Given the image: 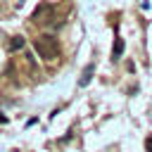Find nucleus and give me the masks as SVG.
Returning a JSON list of instances; mask_svg holds the SVG:
<instances>
[{
  "instance_id": "obj_1",
  "label": "nucleus",
  "mask_w": 152,
  "mask_h": 152,
  "mask_svg": "<svg viewBox=\"0 0 152 152\" xmlns=\"http://www.w3.org/2000/svg\"><path fill=\"white\" fill-rule=\"evenodd\" d=\"M33 48H36L38 57H43V59H55V57H59V40H57L55 36H50V33L38 36V38L33 40Z\"/></svg>"
},
{
  "instance_id": "obj_2",
  "label": "nucleus",
  "mask_w": 152,
  "mask_h": 152,
  "mask_svg": "<svg viewBox=\"0 0 152 152\" xmlns=\"http://www.w3.org/2000/svg\"><path fill=\"white\" fill-rule=\"evenodd\" d=\"M52 14H55V7L52 5H48V2H43V5H38L36 7V12H33V21H52Z\"/></svg>"
},
{
  "instance_id": "obj_3",
  "label": "nucleus",
  "mask_w": 152,
  "mask_h": 152,
  "mask_svg": "<svg viewBox=\"0 0 152 152\" xmlns=\"http://www.w3.org/2000/svg\"><path fill=\"white\" fill-rule=\"evenodd\" d=\"M93 71H95V64H88L86 71H83V76H81V81H78V86H88L90 78H93Z\"/></svg>"
},
{
  "instance_id": "obj_4",
  "label": "nucleus",
  "mask_w": 152,
  "mask_h": 152,
  "mask_svg": "<svg viewBox=\"0 0 152 152\" xmlns=\"http://www.w3.org/2000/svg\"><path fill=\"white\" fill-rule=\"evenodd\" d=\"M24 45H26V40H24L21 36H14V38L10 40V52H17V50H21Z\"/></svg>"
},
{
  "instance_id": "obj_5",
  "label": "nucleus",
  "mask_w": 152,
  "mask_h": 152,
  "mask_svg": "<svg viewBox=\"0 0 152 152\" xmlns=\"http://www.w3.org/2000/svg\"><path fill=\"white\" fill-rule=\"evenodd\" d=\"M121 52H124V40L116 38L114 40V50H112V59H121Z\"/></svg>"
}]
</instances>
